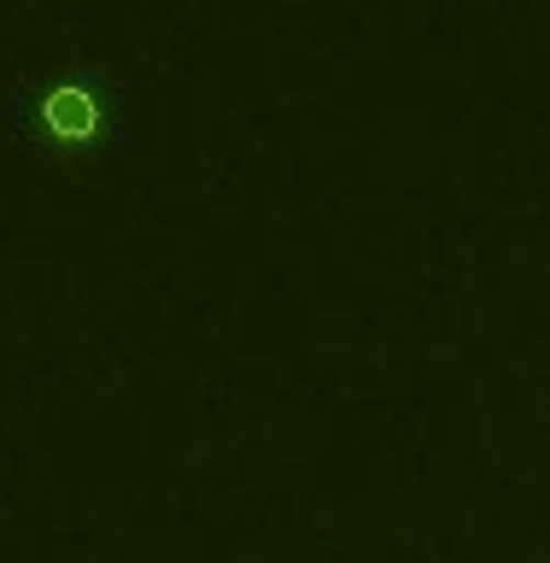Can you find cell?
I'll return each mask as SVG.
<instances>
[{
  "instance_id": "obj_1",
  "label": "cell",
  "mask_w": 550,
  "mask_h": 563,
  "mask_svg": "<svg viewBox=\"0 0 550 563\" xmlns=\"http://www.w3.org/2000/svg\"><path fill=\"white\" fill-rule=\"evenodd\" d=\"M12 130L47 153H94L123 130V100L100 77H53L12 95Z\"/></svg>"
}]
</instances>
